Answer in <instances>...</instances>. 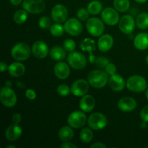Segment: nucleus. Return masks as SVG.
<instances>
[{
    "label": "nucleus",
    "instance_id": "nucleus-1",
    "mask_svg": "<svg viewBox=\"0 0 148 148\" xmlns=\"http://www.w3.org/2000/svg\"><path fill=\"white\" fill-rule=\"evenodd\" d=\"M109 75L106 71L102 69H94L90 71L88 75V81L94 88H102L108 82Z\"/></svg>",
    "mask_w": 148,
    "mask_h": 148
},
{
    "label": "nucleus",
    "instance_id": "nucleus-2",
    "mask_svg": "<svg viewBox=\"0 0 148 148\" xmlns=\"http://www.w3.org/2000/svg\"><path fill=\"white\" fill-rule=\"evenodd\" d=\"M126 86L132 92H143L147 89V83L145 77L141 75H132L128 78Z\"/></svg>",
    "mask_w": 148,
    "mask_h": 148
},
{
    "label": "nucleus",
    "instance_id": "nucleus-3",
    "mask_svg": "<svg viewBox=\"0 0 148 148\" xmlns=\"http://www.w3.org/2000/svg\"><path fill=\"white\" fill-rule=\"evenodd\" d=\"M32 49L28 44L23 42L17 43L14 45L11 50V55L13 59L17 61L27 60L30 56Z\"/></svg>",
    "mask_w": 148,
    "mask_h": 148
},
{
    "label": "nucleus",
    "instance_id": "nucleus-4",
    "mask_svg": "<svg viewBox=\"0 0 148 148\" xmlns=\"http://www.w3.org/2000/svg\"><path fill=\"white\" fill-rule=\"evenodd\" d=\"M86 28L90 36L99 37L103 34L105 30L104 22L98 17H91L87 20Z\"/></svg>",
    "mask_w": 148,
    "mask_h": 148
},
{
    "label": "nucleus",
    "instance_id": "nucleus-5",
    "mask_svg": "<svg viewBox=\"0 0 148 148\" xmlns=\"http://www.w3.org/2000/svg\"><path fill=\"white\" fill-rule=\"evenodd\" d=\"M66 61L70 67L75 69H82L86 66L87 58L83 53L79 51L69 52L66 57Z\"/></svg>",
    "mask_w": 148,
    "mask_h": 148
},
{
    "label": "nucleus",
    "instance_id": "nucleus-6",
    "mask_svg": "<svg viewBox=\"0 0 148 148\" xmlns=\"http://www.w3.org/2000/svg\"><path fill=\"white\" fill-rule=\"evenodd\" d=\"M88 124L90 128L93 130H101L108 124L107 117L101 112H95L91 114L88 119Z\"/></svg>",
    "mask_w": 148,
    "mask_h": 148
},
{
    "label": "nucleus",
    "instance_id": "nucleus-7",
    "mask_svg": "<svg viewBox=\"0 0 148 148\" xmlns=\"http://www.w3.org/2000/svg\"><path fill=\"white\" fill-rule=\"evenodd\" d=\"M0 101L5 107L12 108L17 103V98L14 91L11 88L4 86L0 91Z\"/></svg>",
    "mask_w": 148,
    "mask_h": 148
},
{
    "label": "nucleus",
    "instance_id": "nucleus-8",
    "mask_svg": "<svg viewBox=\"0 0 148 148\" xmlns=\"http://www.w3.org/2000/svg\"><path fill=\"white\" fill-rule=\"evenodd\" d=\"M82 111H75L71 113L67 118V124L74 129L84 127L87 122V116Z\"/></svg>",
    "mask_w": 148,
    "mask_h": 148
},
{
    "label": "nucleus",
    "instance_id": "nucleus-9",
    "mask_svg": "<svg viewBox=\"0 0 148 148\" xmlns=\"http://www.w3.org/2000/svg\"><path fill=\"white\" fill-rule=\"evenodd\" d=\"M101 19L108 25L114 26L120 20L119 12L113 7H106L101 12Z\"/></svg>",
    "mask_w": 148,
    "mask_h": 148
},
{
    "label": "nucleus",
    "instance_id": "nucleus-10",
    "mask_svg": "<svg viewBox=\"0 0 148 148\" xmlns=\"http://www.w3.org/2000/svg\"><path fill=\"white\" fill-rule=\"evenodd\" d=\"M23 7L30 14H39L44 11L46 4L44 0H23Z\"/></svg>",
    "mask_w": 148,
    "mask_h": 148
},
{
    "label": "nucleus",
    "instance_id": "nucleus-11",
    "mask_svg": "<svg viewBox=\"0 0 148 148\" xmlns=\"http://www.w3.org/2000/svg\"><path fill=\"white\" fill-rule=\"evenodd\" d=\"M136 22L134 17L130 14H125L120 18L119 28L120 31L126 35H130L135 29Z\"/></svg>",
    "mask_w": 148,
    "mask_h": 148
},
{
    "label": "nucleus",
    "instance_id": "nucleus-12",
    "mask_svg": "<svg viewBox=\"0 0 148 148\" xmlns=\"http://www.w3.org/2000/svg\"><path fill=\"white\" fill-rule=\"evenodd\" d=\"M65 32L72 36H78L82 32V25L79 19L69 18L64 22Z\"/></svg>",
    "mask_w": 148,
    "mask_h": 148
},
{
    "label": "nucleus",
    "instance_id": "nucleus-13",
    "mask_svg": "<svg viewBox=\"0 0 148 148\" xmlns=\"http://www.w3.org/2000/svg\"><path fill=\"white\" fill-rule=\"evenodd\" d=\"M68 10L64 5L61 4H56L52 8L51 14L52 20L56 23H62L66 21L68 17Z\"/></svg>",
    "mask_w": 148,
    "mask_h": 148
},
{
    "label": "nucleus",
    "instance_id": "nucleus-14",
    "mask_svg": "<svg viewBox=\"0 0 148 148\" xmlns=\"http://www.w3.org/2000/svg\"><path fill=\"white\" fill-rule=\"evenodd\" d=\"M89 82L83 79L75 81L71 85V92L77 97H81L86 95L89 90Z\"/></svg>",
    "mask_w": 148,
    "mask_h": 148
},
{
    "label": "nucleus",
    "instance_id": "nucleus-15",
    "mask_svg": "<svg viewBox=\"0 0 148 148\" xmlns=\"http://www.w3.org/2000/svg\"><path fill=\"white\" fill-rule=\"evenodd\" d=\"M79 48L82 51H88L89 53V61L91 64L95 63L96 56L94 55L93 52L96 50V45L95 40H92L89 38L83 39L80 42Z\"/></svg>",
    "mask_w": 148,
    "mask_h": 148
},
{
    "label": "nucleus",
    "instance_id": "nucleus-16",
    "mask_svg": "<svg viewBox=\"0 0 148 148\" xmlns=\"http://www.w3.org/2000/svg\"><path fill=\"white\" fill-rule=\"evenodd\" d=\"M32 53L38 59H44L49 53V49L45 42L37 40L32 46Z\"/></svg>",
    "mask_w": 148,
    "mask_h": 148
},
{
    "label": "nucleus",
    "instance_id": "nucleus-17",
    "mask_svg": "<svg viewBox=\"0 0 148 148\" xmlns=\"http://www.w3.org/2000/svg\"><path fill=\"white\" fill-rule=\"evenodd\" d=\"M137 101L132 97H124L118 101L117 106L119 109L124 112H130L137 108Z\"/></svg>",
    "mask_w": 148,
    "mask_h": 148
},
{
    "label": "nucleus",
    "instance_id": "nucleus-18",
    "mask_svg": "<svg viewBox=\"0 0 148 148\" xmlns=\"http://www.w3.org/2000/svg\"><path fill=\"white\" fill-rule=\"evenodd\" d=\"M69 64L66 62H59L55 64L54 74L56 77L59 79H66L70 75V68Z\"/></svg>",
    "mask_w": 148,
    "mask_h": 148
},
{
    "label": "nucleus",
    "instance_id": "nucleus-19",
    "mask_svg": "<svg viewBox=\"0 0 148 148\" xmlns=\"http://www.w3.org/2000/svg\"><path fill=\"white\" fill-rule=\"evenodd\" d=\"M108 83L110 88L115 92H121L124 89L126 86L124 79L118 74L111 75L108 79Z\"/></svg>",
    "mask_w": 148,
    "mask_h": 148
},
{
    "label": "nucleus",
    "instance_id": "nucleus-20",
    "mask_svg": "<svg viewBox=\"0 0 148 148\" xmlns=\"http://www.w3.org/2000/svg\"><path fill=\"white\" fill-rule=\"evenodd\" d=\"M23 130L22 128L17 124H14L9 126L6 130L4 135L7 140L10 142H14L18 140L22 135Z\"/></svg>",
    "mask_w": 148,
    "mask_h": 148
},
{
    "label": "nucleus",
    "instance_id": "nucleus-21",
    "mask_svg": "<svg viewBox=\"0 0 148 148\" xmlns=\"http://www.w3.org/2000/svg\"><path fill=\"white\" fill-rule=\"evenodd\" d=\"M114 38L109 34H103L98 40V49L101 52H107L111 49L114 45Z\"/></svg>",
    "mask_w": 148,
    "mask_h": 148
},
{
    "label": "nucleus",
    "instance_id": "nucleus-22",
    "mask_svg": "<svg viewBox=\"0 0 148 148\" xmlns=\"http://www.w3.org/2000/svg\"><path fill=\"white\" fill-rule=\"evenodd\" d=\"M79 108L85 113H90L94 109L95 106V100L91 95H83L79 101Z\"/></svg>",
    "mask_w": 148,
    "mask_h": 148
},
{
    "label": "nucleus",
    "instance_id": "nucleus-23",
    "mask_svg": "<svg viewBox=\"0 0 148 148\" xmlns=\"http://www.w3.org/2000/svg\"><path fill=\"white\" fill-rule=\"evenodd\" d=\"M134 46L137 50L145 51L148 49V33H140L134 38Z\"/></svg>",
    "mask_w": 148,
    "mask_h": 148
},
{
    "label": "nucleus",
    "instance_id": "nucleus-24",
    "mask_svg": "<svg viewBox=\"0 0 148 148\" xmlns=\"http://www.w3.org/2000/svg\"><path fill=\"white\" fill-rule=\"evenodd\" d=\"M8 72L11 76L14 77H19L25 74V66L20 62H13L8 66Z\"/></svg>",
    "mask_w": 148,
    "mask_h": 148
},
{
    "label": "nucleus",
    "instance_id": "nucleus-25",
    "mask_svg": "<svg viewBox=\"0 0 148 148\" xmlns=\"http://www.w3.org/2000/svg\"><path fill=\"white\" fill-rule=\"evenodd\" d=\"M49 56L55 61H62L66 57V51L62 46H53L49 51Z\"/></svg>",
    "mask_w": 148,
    "mask_h": 148
},
{
    "label": "nucleus",
    "instance_id": "nucleus-26",
    "mask_svg": "<svg viewBox=\"0 0 148 148\" xmlns=\"http://www.w3.org/2000/svg\"><path fill=\"white\" fill-rule=\"evenodd\" d=\"M74 131L70 126H64L59 130L58 137L62 142L70 141L74 137Z\"/></svg>",
    "mask_w": 148,
    "mask_h": 148
},
{
    "label": "nucleus",
    "instance_id": "nucleus-27",
    "mask_svg": "<svg viewBox=\"0 0 148 148\" xmlns=\"http://www.w3.org/2000/svg\"><path fill=\"white\" fill-rule=\"evenodd\" d=\"M88 12L92 15H97L103 11V4L101 1L92 0L87 7Z\"/></svg>",
    "mask_w": 148,
    "mask_h": 148
},
{
    "label": "nucleus",
    "instance_id": "nucleus-28",
    "mask_svg": "<svg viewBox=\"0 0 148 148\" xmlns=\"http://www.w3.org/2000/svg\"><path fill=\"white\" fill-rule=\"evenodd\" d=\"M93 132L92 129L85 127L82 129L79 132V139L83 143H90L93 139Z\"/></svg>",
    "mask_w": 148,
    "mask_h": 148
},
{
    "label": "nucleus",
    "instance_id": "nucleus-29",
    "mask_svg": "<svg viewBox=\"0 0 148 148\" xmlns=\"http://www.w3.org/2000/svg\"><path fill=\"white\" fill-rule=\"evenodd\" d=\"M136 25L141 30L148 28V13L142 12L136 18Z\"/></svg>",
    "mask_w": 148,
    "mask_h": 148
},
{
    "label": "nucleus",
    "instance_id": "nucleus-30",
    "mask_svg": "<svg viewBox=\"0 0 148 148\" xmlns=\"http://www.w3.org/2000/svg\"><path fill=\"white\" fill-rule=\"evenodd\" d=\"M114 7L119 12H126L130 10V0H114Z\"/></svg>",
    "mask_w": 148,
    "mask_h": 148
},
{
    "label": "nucleus",
    "instance_id": "nucleus-31",
    "mask_svg": "<svg viewBox=\"0 0 148 148\" xmlns=\"http://www.w3.org/2000/svg\"><path fill=\"white\" fill-rule=\"evenodd\" d=\"M13 20L16 24H23L27 20V12L25 10H19L14 12Z\"/></svg>",
    "mask_w": 148,
    "mask_h": 148
},
{
    "label": "nucleus",
    "instance_id": "nucleus-32",
    "mask_svg": "<svg viewBox=\"0 0 148 148\" xmlns=\"http://www.w3.org/2000/svg\"><path fill=\"white\" fill-rule=\"evenodd\" d=\"M49 29H50L51 34L55 37H60L64 34L65 31L64 26L59 23L53 24Z\"/></svg>",
    "mask_w": 148,
    "mask_h": 148
},
{
    "label": "nucleus",
    "instance_id": "nucleus-33",
    "mask_svg": "<svg viewBox=\"0 0 148 148\" xmlns=\"http://www.w3.org/2000/svg\"><path fill=\"white\" fill-rule=\"evenodd\" d=\"M38 25L42 29L50 28L51 25V20L47 16H43L40 17L38 20Z\"/></svg>",
    "mask_w": 148,
    "mask_h": 148
},
{
    "label": "nucleus",
    "instance_id": "nucleus-34",
    "mask_svg": "<svg viewBox=\"0 0 148 148\" xmlns=\"http://www.w3.org/2000/svg\"><path fill=\"white\" fill-rule=\"evenodd\" d=\"M90 14L88 12V9L85 8V7L79 8L77 12V16L78 19L81 21H87L89 19Z\"/></svg>",
    "mask_w": 148,
    "mask_h": 148
},
{
    "label": "nucleus",
    "instance_id": "nucleus-35",
    "mask_svg": "<svg viewBox=\"0 0 148 148\" xmlns=\"http://www.w3.org/2000/svg\"><path fill=\"white\" fill-rule=\"evenodd\" d=\"M63 47L64 48L65 50L68 52L74 51L76 49V43L73 39L68 38L64 41Z\"/></svg>",
    "mask_w": 148,
    "mask_h": 148
},
{
    "label": "nucleus",
    "instance_id": "nucleus-36",
    "mask_svg": "<svg viewBox=\"0 0 148 148\" xmlns=\"http://www.w3.org/2000/svg\"><path fill=\"white\" fill-rule=\"evenodd\" d=\"M71 92V88L68 85H65V84H61L58 86L57 88V93L59 94L60 96L66 97L70 94Z\"/></svg>",
    "mask_w": 148,
    "mask_h": 148
},
{
    "label": "nucleus",
    "instance_id": "nucleus-37",
    "mask_svg": "<svg viewBox=\"0 0 148 148\" xmlns=\"http://www.w3.org/2000/svg\"><path fill=\"white\" fill-rule=\"evenodd\" d=\"M108 63H109V60L108 58L103 56H101L96 57L94 64L97 67L102 69V68H105Z\"/></svg>",
    "mask_w": 148,
    "mask_h": 148
},
{
    "label": "nucleus",
    "instance_id": "nucleus-38",
    "mask_svg": "<svg viewBox=\"0 0 148 148\" xmlns=\"http://www.w3.org/2000/svg\"><path fill=\"white\" fill-rule=\"evenodd\" d=\"M105 71L108 73V75L111 76V75H114L115 74H116L117 68L114 64L109 62L105 67Z\"/></svg>",
    "mask_w": 148,
    "mask_h": 148
},
{
    "label": "nucleus",
    "instance_id": "nucleus-39",
    "mask_svg": "<svg viewBox=\"0 0 148 148\" xmlns=\"http://www.w3.org/2000/svg\"><path fill=\"white\" fill-rule=\"evenodd\" d=\"M140 118L145 122H148V105L145 106L140 111Z\"/></svg>",
    "mask_w": 148,
    "mask_h": 148
},
{
    "label": "nucleus",
    "instance_id": "nucleus-40",
    "mask_svg": "<svg viewBox=\"0 0 148 148\" xmlns=\"http://www.w3.org/2000/svg\"><path fill=\"white\" fill-rule=\"evenodd\" d=\"M25 96L28 100L33 101V100L36 99V92L33 89H27L25 92Z\"/></svg>",
    "mask_w": 148,
    "mask_h": 148
},
{
    "label": "nucleus",
    "instance_id": "nucleus-41",
    "mask_svg": "<svg viewBox=\"0 0 148 148\" xmlns=\"http://www.w3.org/2000/svg\"><path fill=\"white\" fill-rule=\"evenodd\" d=\"M12 122L14 123V124H19L22 121V116L20 115V114H19V113H16V114H14V115L12 116Z\"/></svg>",
    "mask_w": 148,
    "mask_h": 148
},
{
    "label": "nucleus",
    "instance_id": "nucleus-42",
    "mask_svg": "<svg viewBox=\"0 0 148 148\" xmlns=\"http://www.w3.org/2000/svg\"><path fill=\"white\" fill-rule=\"evenodd\" d=\"M61 147L62 148H77V146L76 145L73 144L72 143H69V141L64 142L61 145Z\"/></svg>",
    "mask_w": 148,
    "mask_h": 148
},
{
    "label": "nucleus",
    "instance_id": "nucleus-43",
    "mask_svg": "<svg viewBox=\"0 0 148 148\" xmlns=\"http://www.w3.org/2000/svg\"><path fill=\"white\" fill-rule=\"evenodd\" d=\"M92 148H106L107 146L102 143H95L91 145Z\"/></svg>",
    "mask_w": 148,
    "mask_h": 148
},
{
    "label": "nucleus",
    "instance_id": "nucleus-44",
    "mask_svg": "<svg viewBox=\"0 0 148 148\" xmlns=\"http://www.w3.org/2000/svg\"><path fill=\"white\" fill-rule=\"evenodd\" d=\"M8 66L7 65V64L4 63V62H1L0 63V71L1 72H4L7 69H8Z\"/></svg>",
    "mask_w": 148,
    "mask_h": 148
},
{
    "label": "nucleus",
    "instance_id": "nucleus-45",
    "mask_svg": "<svg viewBox=\"0 0 148 148\" xmlns=\"http://www.w3.org/2000/svg\"><path fill=\"white\" fill-rule=\"evenodd\" d=\"M10 1L12 4L17 6L19 5L20 4H21L23 1V0H10Z\"/></svg>",
    "mask_w": 148,
    "mask_h": 148
},
{
    "label": "nucleus",
    "instance_id": "nucleus-46",
    "mask_svg": "<svg viewBox=\"0 0 148 148\" xmlns=\"http://www.w3.org/2000/svg\"><path fill=\"white\" fill-rule=\"evenodd\" d=\"M12 85V82L10 80H7L5 82V86L8 87V88H11Z\"/></svg>",
    "mask_w": 148,
    "mask_h": 148
},
{
    "label": "nucleus",
    "instance_id": "nucleus-47",
    "mask_svg": "<svg viewBox=\"0 0 148 148\" xmlns=\"http://www.w3.org/2000/svg\"><path fill=\"white\" fill-rule=\"evenodd\" d=\"M135 1H137V3H140V4H143V3H145L147 0H134Z\"/></svg>",
    "mask_w": 148,
    "mask_h": 148
},
{
    "label": "nucleus",
    "instance_id": "nucleus-48",
    "mask_svg": "<svg viewBox=\"0 0 148 148\" xmlns=\"http://www.w3.org/2000/svg\"><path fill=\"white\" fill-rule=\"evenodd\" d=\"M7 148H16V146L12 145H10L7 146Z\"/></svg>",
    "mask_w": 148,
    "mask_h": 148
},
{
    "label": "nucleus",
    "instance_id": "nucleus-49",
    "mask_svg": "<svg viewBox=\"0 0 148 148\" xmlns=\"http://www.w3.org/2000/svg\"><path fill=\"white\" fill-rule=\"evenodd\" d=\"M145 96H146V98L148 100V88L147 89H146L145 90Z\"/></svg>",
    "mask_w": 148,
    "mask_h": 148
},
{
    "label": "nucleus",
    "instance_id": "nucleus-50",
    "mask_svg": "<svg viewBox=\"0 0 148 148\" xmlns=\"http://www.w3.org/2000/svg\"><path fill=\"white\" fill-rule=\"evenodd\" d=\"M145 61H146V63H147V65H148V54L147 55V56H146Z\"/></svg>",
    "mask_w": 148,
    "mask_h": 148
}]
</instances>
